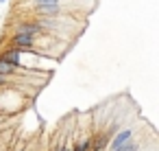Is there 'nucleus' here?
<instances>
[{
    "mask_svg": "<svg viewBox=\"0 0 159 151\" xmlns=\"http://www.w3.org/2000/svg\"><path fill=\"white\" fill-rule=\"evenodd\" d=\"M16 68H18V66L9 64V61H5V59H0V75H2V77H7V75L16 72Z\"/></svg>",
    "mask_w": 159,
    "mask_h": 151,
    "instance_id": "obj_4",
    "label": "nucleus"
},
{
    "mask_svg": "<svg viewBox=\"0 0 159 151\" xmlns=\"http://www.w3.org/2000/svg\"><path fill=\"white\" fill-rule=\"evenodd\" d=\"M131 140H133V131H131V129H122V131L111 140V151H120V149H122L124 144H129Z\"/></svg>",
    "mask_w": 159,
    "mask_h": 151,
    "instance_id": "obj_1",
    "label": "nucleus"
},
{
    "mask_svg": "<svg viewBox=\"0 0 159 151\" xmlns=\"http://www.w3.org/2000/svg\"><path fill=\"white\" fill-rule=\"evenodd\" d=\"M0 2H5V0H0Z\"/></svg>",
    "mask_w": 159,
    "mask_h": 151,
    "instance_id": "obj_10",
    "label": "nucleus"
},
{
    "mask_svg": "<svg viewBox=\"0 0 159 151\" xmlns=\"http://www.w3.org/2000/svg\"><path fill=\"white\" fill-rule=\"evenodd\" d=\"M20 48H11V51H7V53H2L0 55V59H5V61H9V64H13V66H20Z\"/></svg>",
    "mask_w": 159,
    "mask_h": 151,
    "instance_id": "obj_3",
    "label": "nucleus"
},
{
    "mask_svg": "<svg viewBox=\"0 0 159 151\" xmlns=\"http://www.w3.org/2000/svg\"><path fill=\"white\" fill-rule=\"evenodd\" d=\"M46 5H61V0H35V7H46Z\"/></svg>",
    "mask_w": 159,
    "mask_h": 151,
    "instance_id": "obj_6",
    "label": "nucleus"
},
{
    "mask_svg": "<svg viewBox=\"0 0 159 151\" xmlns=\"http://www.w3.org/2000/svg\"><path fill=\"white\" fill-rule=\"evenodd\" d=\"M107 140H109V136H107V134H105V136H100V138L96 140V144H94V147H96V151H100V149L105 147V142H107Z\"/></svg>",
    "mask_w": 159,
    "mask_h": 151,
    "instance_id": "obj_7",
    "label": "nucleus"
},
{
    "mask_svg": "<svg viewBox=\"0 0 159 151\" xmlns=\"http://www.w3.org/2000/svg\"><path fill=\"white\" fill-rule=\"evenodd\" d=\"M39 35H29V33H16L13 37V44L20 46V48H29V46H35V40Z\"/></svg>",
    "mask_w": 159,
    "mask_h": 151,
    "instance_id": "obj_2",
    "label": "nucleus"
},
{
    "mask_svg": "<svg viewBox=\"0 0 159 151\" xmlns=\"http://www.w3.org/2000/svg\"><path fill=\"white\" fill-rule=\"evenodd\" d=\"M5 81H7V77H2V75H0V85H2Z\"/></svg>",
    "mask_w": 159,
    "mask_h": 151,
    "instance_id": "obj_8",
    "label": "nucleus"
},
{
    "mask_svg": "<svg viewBox=\"0 0 159 151\" xmlns=\"http://www.w3.org/2000/svg\"><path fill=\"white\" fill-rule=\"evenodd\" d=\"M61 149H63V144H59V147H55L52 151H61Z\"/></svg>",
    "mask_w": 159,
    "mask_h": 151,
    "instance_id": "obj_9",
    "label": "nucleus"
},
{
    "mask_svg": "<svg viewBox=\"0 0 159 151\" xmlns=\"http://www.w3.org/2000/svg\"><path fill=\"white\" fill-rule=\"evenodd\" d=\"M89 147H92V138H85V140H81V142L76 144L74 151H89Z\"/></svg>",
    "mask_w": 159,
    "mask_h": 151,
    "instance_id": "obj_5",
    "label": "nucleus"
}]
</instances>
